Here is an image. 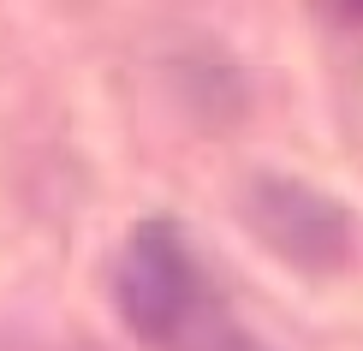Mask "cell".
I'll return each mask as SVG.
<instances>
[{"label":"cell","mask_w":363,"mask_h":351,"mask_svg":"<svg viewBox=\"0 0 363 351\" xmlns=\"http://www.w3.org/2000/svg\"><path fill=\"white\" fill-rule=\"evenodd\" d=\"M113 298L125 328L149 351H250V340L226 316L215 280L196 262L191 238L173 221L131 226L113 262Z\"/></svg>","instance_id":"cell-1"},{"label":"cell","mask_w":363,"mask_h":351,"mask_svg":"<svg viewBox=\"0 0 363 351\" xmlns=\"http://www.w3.org/2000/svg\"><path fill=\"white\" fill-rule=\"evenodd\" d=\"M345 12H352V18H363V6H345Z\"/></svg>","instance_id":"cell-3"},{"label":"cell","mask_w":363,"mask_h":351,"mask_svg":"<svg viewBox=\"0 0 363 351\" xmlns=\"http://www.w3.org/2000/svg\"><path fill=\"white\" fill-rule=\"evenodd\" d=\"M245 221L268 250H280L298 268H340L345 250H352L345 208L286 173H256L245 185Z\"/></svg>","instance_id":"cell-2"}]
</instances>
